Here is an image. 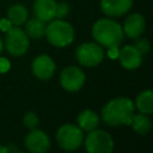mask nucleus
I'll return each instance as SVG.
<instances>
[{
	"mask_svg": "<svg viewBox=\"0 0 153 153\" xmlns=\"http://www.w3.org/2000/svg\"><path fill=\"white\" fill-rule=\"evenodd\" d=\"M134 115V103L127 97H117L106 103L102 110L103 121L111 127L129 126Z\"/></svg>",
	"mask_w": 153,
	"mask_h": 153,
	"instance_id": "1",
	"label": "nucleus"
},
{
	"mask_svg": "<svg viewBox=\"0 0 153 153\" xmlns=\"http://www.w3.org/2000/svg\"><path fill=\"white\" fill-rule=\"evenodd\" d=\"M92 36L99 45L110 48L118 47L123 41L122 26L110 18H102L92 26Z\"/></svg>",
	"mask_w": 153,
	"mask_h": 153,
	"instance_id": "2",
	"label": "nucleus"
},
{
	"mask_svg": "<svg viewBox=\"0 0 153 153\" xmlns=\"http://www.w3.org/2000/svg\"><path fill=\"white\" fill-rule=\"evenodd\" d=\"M48 42L55 47L62 48L69 45L74 39V29L73 26L62 20L61 18L50 20V23L45 26V33Z\"/></svg>",
	"mask_w": 153,
	"mask_h": 153,
	"instance_id": "3",
	"label": "nucleus"
},
{
	"mask_svg": "<svg viewBox=\"0 0 153 153\" xmlns=\"http://www.w3.org/2000/svg\"><path fill=\"white\" fill-rule=\"evenodd\" d=\"M56 140L59 146L65 151H75L84 141L82 130L75 124H63L56 133Z\"/></svg>",
	"mask_w": 153,
	"mask_h": 153,
	"instance_id": "4",
	"label": "nucleus"
},
{
	"mask_svg": "<svg viewBox=\"0 0 153 153\" xmlns=\"http://www.w3.org/2000/svg\"><path fill=\"white\" fill-rule=\"evenodd\" d=\"M85 148L90 153H110L114 149V140L109 133L102 129L88 131L85 139Z\"/></svg>",
	"mask_w": 153,
	"mask_h": 153,
	"instance_id": "5",
	"label": "nucleus"
},
{
	"mask_svg": "<svg viewBox=\"0 0 153 153\" xmlns=\"http://www.w3.org/2000/svg\"><path fill=\"white\" fill-rule=\"evenodd\" d=\"M29 36L19 26H12L6 31L5 48L13 56H22L29 49Z\"/></svg>",
	"mask_w": 153,
	"mask_h": 153,
	"instance_id": "6",
	"label": "nucleus"
},
{
	"mask_svg": "<svg viewBox=\"0 0 153 153\" xmlns=\"http://www.w3.org/2000/svg\"><path fill=\"white\" fill-rule=\"evenodd\" d=\"M78 62L85 67H94L99 65L104 59V50L102 45L94 42L82 43L75 51Z\"/></svg>",
	"mask_w": 153,
	"mask_h": 153,
	"instance_id": "7",
	"label": "nucleus"
},
{
	"mask_svg": "<svg viewBox=\"0 0 153 153\" xmlns=\"http://www.w3.org/2000/svg\"><path fill=\"white\" fill-rule=\"evenodd\" d=\"M61 86L68 92L79 91L85 84V74L76 66H69L62 69L60 74Z\"/></svg>",
	"mask_w": 153,
	"mask_h": 153,
	"instance_id": "8",
	"label": "nucleus"
},
{
	"mask_svg": "<svg viewBox=\"0 0 153 153\" xmlns=\"http://www.w3.org/2000/svg\"><path fill=\"white\" fill-rule=\"evenodd\" d=\"M25 148L32 153H44L50 147V141L48 135L37 128L31 129V131L26 135L24 141Z\"/></svg>",
	"mask_w": 153,
	"mask_h": 153,
	"instance_id": "9",
	"label": "nucleus"
},
{
	"mask_svg": "<svg viewBox=\"0 0 153 153\" xmlns=\"http://www.w3.org/2000/svg\"><path fill=\"white\" fill-rule=\"evenodd\" d=\"M31 68H32V73L36 78H38L41 80H48L54 75L56 66L49 55L42 54L33 59Z\"/></svg>",
	"mask_w": 153,
	"mask_h": 153,
	"instance_id": "10",
	"label": "nucleus"
},
{
	"mask_svg": "<svg viewBox=\"0 0 153 153\" xmlns=\"http://www.w3.org/2000/svg\"><path fill=\"white\" fill-rule=\"evenodd\" d=\"M117 59L126 69H136L142 62V54L134 45H124L118 50Z\"/></svg>",
	"mask_w": 153,
	"mask_h": 153,
	"instance_id": "11",
	"label": "nucleus"
},
{
	"mask_svg": "<svg viewBox=\"0 0 153 153\" xmlns=\"http://www.w3.org/2000/svg\"><path fill=\"white\" fill-rule=\"evenodd\" d=\"M145 26H146V23H145L143 16H141L139 13H133V14L128 16L127 19L124 20L122 30L126 36L135 39L143 33Z\"/></svg>",
	"mask_w": 153,
	"mask_h": 153,
	"instance_id": "12",
	"label": "nucleus"
},
{
	"mask_svg": "<svg viewBox=\"0 0 153 153\" xmlns=\"http://www.w3.org/2000/svg\"><path fill=\"white\" fill-rule=\"evenodd\" d=\"M133 5V0H100L103 13L109 17H120L127 13Z\"/></svg>",
	"mask_w": 153,
	"mask_h": 153,
	"instance_id": "13",
	"label": "nucleus"
},
{
	"mask_svg": "<svg viewBox=\"0 0 153 153\" xmlns=\"http://www.w3.org/2000/svg\"><path fill=\"white\" fill-rule=\"evenodd\" d=\"M56 1L55 0H35L33 4V13L36 18L43 22H50L55 18L56 11Z\"/></svg>",
	"mask_w": 153,
	"mask_h": 153,
	"instance_id": "14",
	"label": "nucleus"
},
{
	"mask_svg": "<svg viewBox=\"0 0 153 153\" xmlns=\"http://www.w3.org/2000/svg\"><path fill=\"white\" fill-rule=\"evenodd\" d=\"M76 122H78V127L81 130L91 131V130H93L98 127L99 117L92 110H84L79 114V116L76 118Z\"/></svg>",
	"mask_w": 153,
	"mask_h": 153,
	"instance_id": "15",
	"label": "nucleus"
},
{
	"mask_svg": "<svg viewBox=\"0 0 153 153\" xmlns=\"http://www.w3.org/2000/svg\"><path fill=\"white\" fill-rule=\"evenodd\" d=\"M129 126H131L133 130L139 135H146L151 130V127H152L148 115H145L142 112L134 114Z\"/></svg>",
	"mask_w": 153,
	"mask_h": 153,
	"instance_id": "16",
	"label": "nucleus"
},
{
	"mask_svg": "<svg viewBox=\"0 0 153 153\" xmlns=\"http://www.w3.org/2000/svg\"><path fill=\"white\" fill-rule=\"evenodd\" d=\"M7 18L12 23L13 26H20L27 19V10L25 6H23L20 4H16L8 8Z\"/></svg>",
	"mask_w": 153,
	"mask_h": 153,
	"instance_id": "17",
	"label": "nucleus"
},
{
	"mask_svg": "<svg viewBox=\"0 0 153 153\" xmlns=\"http://www.w3.org/2000/svg\"><path fill=\"white\" fill-rule=\"evenodd\" d=\"M45 22L38 19V18H32L25 22V33L31 37V38H42L45 33Z\"/></svg>",
	"mask_w": 153,
	"mask_h": 153,
	"instance_id": "18",
	"label": "nucleus"
},
{
	"mask_svg": "<svg viewBox=\"0 0 153 153\" xmlns=\"http://www.w3.org/2000/svg\"><path fill=\"white\" fill-rule=\"evenodd\" d=\"M136 109L145 114V115H151L153 112V92L151 90H146L141 92L135 100Z\"/></svg>",
	"mask_w": 153,
	"mask_h": 153,
	"instance_id": "19",
	"label": "nucleus"
},
{
	"mask_svg": "<svg viewBox=\"0 0 153 153\" xmlns=\"http://www.w3.org/2000/svg\"><path fill=\"white\" fill-rule=\"evenodd\" d=\"M38 123H39V118L37 117V115L32 111H29L25 114L24 116V126L29 129H35L38 127Z\"/></svg>",
	"mask_w": 153,
	"mask_h": 153,
	"instance_id": "20",
	"label": "nucleus"
},
{
	"mask_svg": "<svg viewBox=\"0 0 153 153\" xmlns=\"http://www.w3.org/2000/svg\"><path fill=\"white\" fill-rule=\"evenodd\" d=\"M136 41H135V48L142 54V55H145V54H147L148 53V50H149V43H148V41L146 39V38H135Z\"/></svg>",
	"mask_w": 153,
	"mask_h": 153,
	"instance_id": "21",
	"label": "nucleus"
},
{
	"mask_svg": "<svg viewBox=\"0 0 153 153\" xmlns=\"http://www.w3.org/2000/svg\"><path fill=\"white\" fill-rule=\"evenodd\" d=\"M68 5L66 2H59L56 4V11H55V18H63L65 16H67L68 13Z\"/></svg>",
	"mask_w": 153,
	"mask_h": 153,
	"instance_id": "22",
	"label": "nucleus"
},
{
	"mask_svg": "<svg viewBox=\"0 0 153 153\" xmlns=\"http://www.w3.org/2000/svg\"><path fill=\"white\" fill-rule=\"evenodd\" d=\"M11 67V62L6 57H0V73H6Z\"/></svg>",
	"mask_w": 153,
	"mask_h": 153,
	"instance_id": "23",
	"label": "nucleus"
},
{
	"mask_svg": "<svg viewBox=\"0 0 153 153\" xmlns=\"http://www.w3.org/2000/svg\"><path fill=\"white\" fill-rule=\"evenodd\" d=\"M12 26H13V25H12V23L8 20V18H2V19L0 20V30H1V31L6 32V31H8Z\"/></svg>",
	"mask_w": 153,
	"mask_h": 153,
	"instance_id": "24",
	"label": "nucleus"
},
{
	"mask_svg": "<svg viewBox=\"0 0 153 153\" xmlns=\"http://www.w3.org/2000/svg\"><path fill=\"white\" fill-rule=\"evenodd\" d=\"M118 47H110L108 48V55L110 59H116L117 55H118Z\"/></svg>",
	"mask_w": 153,
	"mask_h": 153,
	"instance_id": "25",
	"label": "nucleus"
},
{
	"mask_svg": "<svg viewBox=\"0 0 153 153\" xmlns=\"http://www.w3.org/2000/svg\"><path fill=\"white\" fill-rule=\"evenodd\" d=\"M7 152H8V147L0 145V153H7Z\"/></svg>",
	"mask_w": 153,
	"mask_h": 153,
	"instance_id": "26",
	"label": "nucleus"
},
{
	"mask_svg": "<svg viewBox=\"0 0 153 153\" xmlns=\"http://www.w3.org/2000/svg\"><path fill=\"white\" fill-rule=\"evenodd\" d=\"M2 48H4V43H2V41H1V37H0V53L2 51Z\"/></svg>",
	"mask_w": 153,
	"mask_h": 153,
	"instance_id": "27",
	"label": "nucleus"
}]
</instances>
